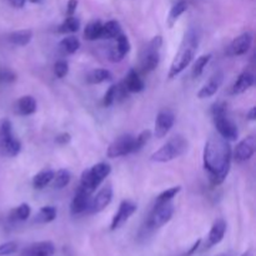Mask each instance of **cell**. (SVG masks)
Here are the masks:
<instances>
[{
  "mask_svg": "<svg viewBox=\"0 0 256 256\" xmlns=\"http://www.w3.org/2000/svg\"><path fill=\"white\" fill-rule=\"evenodd\" d=\"M232 158L229 142L222 139L219 134L212 135L205 142L202 162L205 170L209 172L212 186H219L225 182L232 168Z\"/></svg>",
  "mask_w": 256,
  "mask_h": 256,
  "instance_id": "obj_1",
  "label": "cell"
},
{
  "mask_svg": "<svg viewBox=\"0 0 256 256\" xmlns=\"http://www.w3.org/2000/svg\"><path fill=\"white\" fill-rule=\"evenodd\" d=\"M199 42L200 34L196 29L192 28L189 32H185L182 44H180L179 46V50H178V52L175 54L174 59H172V65H170V79L178 76L180 72H184V70L189 66L190 62H192V59H194L195 55H196Z\"/></svg>",
  "mask_w": 256,
  "mask_h": 256,
  "instance_id": "obj_2",
  "label": "cell"
},
{
  "mask_svg": "<svg viewBox=\"0 0 256 256\" xmlns=\"http://www.w3.org/2000/svg\"><path fill=\"white\" fill-rule=\"evenodd\" d=\"M212 112L218 134L226 142H235L239 136V130H238L236 124L228 116L226 102H219L214 104Z\"/></svg>",
  "mask_w": 256,
  "mask_h": 256,
  "instance_id": "obj_3",
  "label": "cell"
},
{
  "mask_svg": "<svg viewBox=\"0 0 256 256\" xmlns=\"http://www.w3.org/2000/svg\"><path fill=\"white\" fill-rule=\"evenodd\" d=\"M189 149V142L182 135H174L170 138L159 150L152 155V162H169L182 156Z\"/></svg>",
  "mask_w": 256,
  "mask_h": 256,
  "instance_id": "obj_4",
  "label": "cell"
},
{
  "mask_svg": "<svg viewBox=\"0 0 256 256\" xmlns=\"http://www.w3.org/2000/svg\"><path fill=\"white\" fill-rule=\"evenodd\" d=\"M110 172H112V168L108 162H98L90 169L82 172L79 188L92 195L96 190V188H99V185L109 176Z\"/></svg>",
  "mask_w": 256,
  "mask_h": 256,
  "instance_id": "obj_5",
  "label": "cell"
},
{
  "mask_svg": "<svg viewBox=\"0 0 256 256\" xmlns=\"http://www.w3.org/2000/svg\"><path fill=\"white\" fill-rule=\"evenodd\" d=\"M22 152V142L12 134V124L9 119L0 120V154L15 158Z\"/></svg>",
  "mask_w": 256,
  "mask_h": 256,
  "instance_id": "obj_6",
  "label": "cell"
},
{
  "mask_svg": "<svg viewBox=\"0 0 256 256\" xmlns=\"http://www.w3.org/2000/svg\"><path fill=\"white\" fill-rule=\"evenodd\" d=\"M162 45V38L155 36L146 44L142 52V72H150L158 68L160 62V49Z\"/></svg>",
  "mask_w": 256,
  "mask_h": 256,
  "instance_id": "obj_7",
  "label": "cell"
},
{
  "mask_svg": "<svg viewBox=\"0 0 256 256\" xmlns=\"http://www.w3.org/2000/svg\"><path fill=\"white\" fill-rule=\"evenodd\" d=\"M174 204L172 202H162V204H155L154 209L152 210V212L149 215V219L146 222L148 229H160L165 224H168L172 220V215H174Z\"/></svg>",
  "mask_w": 256,
  "mask_h": 256,
  "instance_id": "obj_8",
  "label": "cell"
},
{
  "mask_svg": "<svg viewBox=\"0 0 256 256\" xmlns=\"http://www.w3.org/2000/svg\"><path fill=\"white\" fill-rule=\"evenodd\" d=\"M132 146H134V136L130 134H124L116 138L114 142L108 148L106 155L110 159L125 156V155L132 154Z\"/></svg>",
  "mask_w": 256,
  "mask_h": 256,
  "instance_id": "obj_9",
  "label": "cell"
},
{
  "mask_svg": "<svg viewBox=\"0 0 256 256\" xmlns=\"http://www.w3.org/2000/svg\"><path fill=\"white\" fill-rule=\"evenodd\" d=\"M175 122V115L172 110L164 109L159 112L155 119V126H154V134L155 136L162 139L169 134L172 128L174 126Z\"/></svg>",
  "mask_w": 256,
  "mask_h": 256,
  "instance_id": "obj_10",
  "label": "cell"
},
{
  "mask_svg": "<svg viewBox=\"0 0 256 256\" xmlns=\"http://www.w3.org/2000/svg\"><path fill=\"white\" fill-rule=\"evenodd\" d=\"M136 209V205L132 202H130V200H124V202H122V204L119 205V209H118L116 214L112 218V224H110V230H112V232H115V230L120 229V228L134 215Z\"/></svg>",
  "mask_w": 256,
  "mask_h": 256,
  "instance_id": "obj_11",
  "label": "cell"
},
{
  "mask_svg": "<svg viewBox=\"0 0 256 256\" xmlns=\"http://www.w3.org/2000/svg\"><path fill=\"white\" fill-rule=\"evenodd\" d=\"M112 188L110 185L102 188L99 192H96L92 199H90L89 208H88V212L90 214H98V212H102L108 205L112 202Z\"/></svg>",
  "mask_w": 256,
  "mask_h": 256,
  "instance_id": "obj_12",
  "label": "cell"
},
{
  "mask_svg": "<svg viewBox=\"0 0 256 256\" xmlns=\"http://www.w3.org/2000/svg\"><path fill=\"white\" fill-rule=\"evenodd\" d=\"M252 44V32H242V35L235 38L232 44L228 48V55L230 56H240V55L246 54L250 50Z\"/></svg>",
  "mask_w": 256,
  "mask_h": 256,
  "instance_id": "obj_13",
  "label": "cell"
},
{
  "mask_svg": "<svg viewBox=\"0 0 256 256\" xmlns=\"http://www.w3.org/2000/svg\"><path fill=\"white\" fill-rule=\"evenodd\" d=\"M256 149V140L254 136H248L245 139H242L239 144L236 145L234 150V159L238 162H248L252 158V155L255 154Z\"/></svg>",
  "mask_w": 256,
  "mask_h": 256,
  "instance_id": "obj_14",
  "label": "cell"
},
{
  "mask_svg": "<svg viewBox=\"0 0 256 256\" xmlns=\"http://www.w3.org/2000/svg\"><path fill=\"white\" fill-rule=\"evenodd\" d=\"M130 48H132V45H130L129 38L122 32L119 36L115 38L114 46L109 52V59L114 62H122L125 55L130 52Z\"/></svg>",
  "mask_w": 256,
  "mask_h": 256,
  "instance_id": "obj_15",
  "label": "cell"
},
{
  "mask_svg": "<svg viewBox=\"0 0 256 256\" xmlns=\"http://www.w3.org/2000/svg\"><path fill=\"white\" fill-rule=\"evenodd\" d=\"M222 82H224V72L222 70L215 72L212 78L209 79V82L199 90L198 92V98L199 99H209V98L214 96L218 92V90L220 89V86L222 85Z\"/></svg>",
  "mask_w": 256,
  "mask_h": 256,
  "instance_id": "obj_16",
  "label": "cell"
},
{
  "mask_svg": "<svg viewBox=\"0 0 256 256\" xmlns=\"http://www.w3.org/2000/svg\"><path fill=\"white\" fill-rule=\"evenodd\" d=\"M55 246L52 242H39L22 250V256H54Z\"/></svg>",
  "mask_w": 256,
  "mask_h": 256,
  "instance_id": "obj_17",
  "label": "cell"
},
{
  "mask_svg": "<svg viewBox=\"0 0 256 256\" xmlns=\"http://www.w3.org/2000/svg\"><path fill=\"white\" fill-rule=\"evenodd\" d=\"M226 232V222L224 219H216L212 225L208 235V248H212L222 242Z\"/></svg>",
  "mask_w": 256,
  "mask_h": 256,
  "instance_id": "obj_18",
  "label": "cell"
},
{
  "mask_svg": "<svg viewBox=\"0 0 256 256\" xmlns=\"http://www.w3.org/2000/svg\"><path fill=\"white\" fill-rule=\"evenodd\" d=\"M90 204V194L84 192L82 189H78L74 199H72V205H70V212L72 215H80L82 212H88V208Z\"/></svg>",
  "mask_w": 256,
  "mask_h": 256,
  "instance_id": "obj_19",
  "label": "cell"
},
{
  "mask_svg": "<svg viewBox=\"0 0 256 256\" xmlns=\"http://www.w3.org/2000/svg\"><path fill=\"white\" fill-rule=\"evenodd\" d=\"M36 112V100L32 95H24L15 102V112L20 116H29Z\"/></svg>",
  "mask_w": 256,
  "mask_h": 256,
  "instance_id": "obj_20",
  "label": "cell"
},
{
  "mask_svg": "<svg viewBox=\"0 0 256 256\" xmlns=\"http://www.w3.org/2000/svg\"><path fill=\"white\" fill-rule=\"evenodd\" d=\"M255 82V76L252 72H244L238 76V79L235 80L234 85L232 88V94L234 95H239L242 94V92H246L248 89L254 85Z\"/></svg>",
  "mask_w": 256,
  "mask_h": 256,
  "instance_id": "obj_21",
  "label": "cell"
},
{
  "mask_svg": "<svg viewBox=\"0 0 256 256\" xmlns=\"http://www.w3.org/2000/svg\"><path fill=\"white\" fill-rule=\"evenodd\" d=\"M122 85L125 86V89L128 90V92H140L144 90L145 82L144 80L140 78V75L138 74L136 70L130 69L129 72L125 76V80L122 82Z\"/></svg>",
  "mask_w": 256,
  "mask_h": 256,
  "instance_id": "obj_22",
  "label": "cell"
},
{
  "mask_svg": "<svg viewBox=\"0 0 256 256\" xmlns=\"http://www.w3.org/2000/svg\"><path fill=\"white\" fill-rule=\"evenodd\" d=\"M32 39V32L30 29L25 30H18V32H12L8 36V40H9L12 44L18 45V46H25V45L29 44Z\"/></svg>",
  "mask_w": 256,
  "mask_h": 256,
  "instance_id": "obj_23",
  "label": "cell"
},
{
  "mask_svg": "<svg viewBox=\"0 0 256 256\" xmlns=\"http://www.w3.org/2000/svg\"><path fill=\"white\" fill-rule=\"evenodd\" d=\"M112 79V75L106 69H94L86 75V82L92 85L102 84V82H109Z\"/></svg>",
  "mask_w": 256,
  "mask_h": 256,
  "instance_id": "obj_24",
  "label": "cell"
},
{
  "mask_svg": "<svg viewBox=\"0 0 256 256\" xmlns=\"http://www.w3.org/2000/svg\"><path fill=\"white\" fill-rule=\"evenodd\" d=\"M52 176H54V172L50 169L42 170L40 172H38L34 178H32V188L38 190L44 189L45 186L52 182Z\"/></svg>",
  "mask_w": 256,
  "mask_h": 256,
  "instance_id": "obj_25",
  "label": "cell"
},
{
  "mask_svg": "<svg viewBox=\"0 0 256 256\" xmlns=\"http://www.w3.org/2000/svg\"><path fill=\"white\" fill-rule=\"evenodd\" d=\"M122 32V26L116 20H109L105 24H102V39H115Z\"/></svg>",
  "mask_w": 256,
  "mask_h": 256,
  "instance_id": "obj_26",
  "label": "cell"
},
{
  "mask_svg": "<svg viewBox=\"0 0 256 256\" xmlns=\"http://www.w3.org/2000/svg\"><path fill=\"white\" fill-rule=\"evenodd\" d=\"M102 22H100V20L90 22L84 29V38L86 40H89V42H94V40L102 39Z\"/></svg>",
  "mask_w": 256,
  "mask_h": 256,
  "instance_id": "obj_27",
  "label": "cell"
},
{
  "mask_svg": "<svg viewBox=\"0 0 256 256\" xmlns=\"http://www.w3.org/2000/svg\"><path fill=\"white\" fill-rule=\"evenodd\" d=\"M186 9H188V2H185V0H180V2H178L172 8V10H170L169 16H168V20H166L168 26L169 28L174 26L175 22H176L178 19H179V18L186 12Z\"/></svg>",
  "mask_w": 256,
  "mask_h": 256,
  "instance_id": "obj_28",
  "label": "cell"
},
{
  "mask_svg": "<svg viewBox=\"0 0 256 256\" xmlns=\"http://www.w3.org/2000/svg\"><path fill=\"white\" fill-rule=\"evenodd\" d=\"M70 180H72V174H70L69 170L66 169H60L56 172H54V176L52 180V186L54 189H62L66 185H69Z\"/></svg>",
  "mask_w": 256,
  "mask_h": 256,
  "instance_id": "obj_29",
  "label": "cell"
},
{
  "mask_svg": "<svg viewBox=\"0 0 256 256\" xmlns=\"http://www.w3.org/2000/svg\"><path fill=\"white\" fill-rule=\"evenodd\" d=\"M59 48L64 54H74L79 50L80 42L74 35H69V36H65L64 39H62V42H59Z\"/></svg>",
  "mask_w": 256,
  "mask_h": 256,
  "instance_id": "obj_30",
  "label": "cell"
},
{
  "mask_svg": "<svg viewBox=\"0 0 256 256\" xmlns=\"http://www.w3.org/2000/svg\"><path fill=\"white\" fill-rule=\"evenodd\" d=\"M56 214L58 212L54 206H42L36 214V216H35V222H38V224H49V222H54Z\"/></svg>",
  "mask_w": 256,
  "mask_h": 256,
  "instance_id": "obj_31",
  "label": "cell"
},
{
  "mask_svg": "<svg viewBox=\"0 0 256 256\" xmlns=\"http://www.w3.org/2000/svg\"><path fill=\"white\" fill-rule=\"evenodd\" d=\"M80 28V20L78 18H75L74 15H70L68 16L62 24L58 28V32L60 34H72V32H76Z\"/></svg>",
  "mask_w": 256,
  "mask_h": 256,
  "instance_id": "obj_32",
  "label": "cell"
},
{
  "mask_svg": "<svg viewBox=\"0 0 256 256\" xmlns=\"http://www.w3.org/2000/svg\"><path fill=\"white\" fill-rule=\"evenodd\" d=\"M30 214H32V209H30L29 205L24 202V204H20L19 206L12 209L10 212L9 218L12 222H25L30 216Z\"/></svg>",
  "mask_w": 256,
  "mask_h": 256,
  "instance_id": "obj_33",
  "label": "cell"
},
{
  "mask_svg": "<svg viewBox=\"0 0 256 256\" xmlns=\"http://www.w3.org/2000/svg\"><path fill=\"white\" fill-rule=\"evenodd\" d=\"M210 59H212V54H206V55H202L200 58H198L196 62H194V65H192V76L194 78H199L200 75L204 72L205 68H206V65L209 64Z\"/></svg>",
  "mask_w": 256,
  "mask_h": 256,
  "instance_id": "obj_34",
  "label": "cell"
},
{
  "mask_svg": "<svg viewBox=\"0 0 256 256\" xmlns=\"http://www.w3.org/2000/svg\"><path fill=\"white\" fill-rule=\"evenodd\" d=\"M152 138V132L149 129L142 130L138 136H134V146H132V152H138L146 145Z\"/></svg>",
  "mask_w": 256,
  "mask_h": 256,
  "instance_id": "obj_35",
  "label": "cell"
},
{
  "mask_svg": "<svg viewBox=\"0 0 256 256\" xmlns=\"http://www.w3.org/2000/svg\"><path fill=\"white\" fill-rule=\"evenodd\" d=\"M180 190H182V186H172V188H169V189L164 190V192H160V194L158 195L155 204H162V202H172V200L179 194Z\"/></svg>",
  "mask_w": 256,
  "mask_h": 256,
  "instance_id": "obj_36",
  "label": "cell"
},
{
  "mask_svg": "<svg viewBox=\"0 0 256 256\" xmlns=\"http://www.w3.org/2000/svg\"><path fill=\"white\" fill-rule=\"evenodd\" d=\"M68 72H69V65L65 60H59L54 64V74L55 76L62 79L64 76H66Z\"/></svg>",
  "mask_w": 256,
  "mask_h": 256,
  "instance_id": "obj_37",
  "label": "cell"
},
{
  "mask_svg": "<svg viewBox=\"0 0 256 256\" xmlns=\"http://www.w3.org/2000/svg\"><path fill=\"white\" fill-rule=\"evenodd\" d=\"M115 100H116V85H112L106 90V92H105L104 99H102V105L105 108H109L114 104Z\"/></svg>",
  "mask_w": 256,
  "mask_h": 256,
  "instance_id": "obj_38",
  "label": "cell"
},
{
  "mask_svg": "<svg viewBox=\"0 0 256 256\" xmlns=\"http://www.w3.org/2000/svg\"><path fill=\"white\" fill-rule=\"evenodd\" d=\"M18 244L15 242H8L0 245V256H9L16 252Z\"/></svg>",
  "mask_w": 256,
  "mask_h": 256,
  "instance_id": "obj_39",
  "label": "cell"
},
{
  "mask_svg": "<svg viewBox=\"0 0 256 256\" xmlns=\"http://www.w3.org/2000/svg\"><path fill=\"white\" fill-rule=\"evenodd\" d=\"M70 140H72V135H70L69 132H62V134L58 135L55 142L60 145H66L68 142H70Z\"/></svg>",
  "mask_w": 256,
  "mask_h": 256,
  "instance_id": "obj_40",
  "label": "cell"
},
{
  "mask_svg": "<svg viewBox=\"0 0 256 256\" xmlns=\"http://www.w3.org/2000/svg\"><path fill=\"white\" fill-rule=\"evenodd\" d=\"M78 8V0H69L68 2V8H66V12L68 15H74V12H76Z\"/></svg>",
  "mask_w": 256,
  "mask_h": 256,
  "instance_id": "obj_41",
  "label": "cell"
},
{
  "mask_svg": "<svg viewBox=\"0 0 256 256\" xmlns=\"http://www.w3.org/2000/svg\"><path fill=\"white\" fill-rule=\"evenodd\" d=\"M0 79L5 80V82H12V80H15V75L12 72H9V70L8 72L4 70L2 72H0Z\"/></svg>",
  "mask_w": 256,
  "mask_h": 256,
  "instance_id": "obj_42",
  "label": "cell"
},
{
  "mask_svg": "<svg viewBox=\"0 0 256 256\" xmlns=\"http://www.w3.org/2000/svg\"><path fill=\"white\" fill-rule=\"evenodd\" d=\"M200 244H202V240H198V242H194V245H192V249H190L189 250V252H186V254H185L184 256H192V254H194V252H196V250L198 249H199V246H200Z\"/></svg>",
  "mask_w": 256,
  "mask_h": 256,
  "instance_id": "obj_43",
  "label": "cell"
},
{
  "mask_svg": "<svg viewBox=\"0 0 256 256\" xmlns=\"http://www.w3.org/2000/svg\"><path fill=\"white\" fill-rule=\"evenodd\" d=\"M9 2L14 8H22L25 4V0H9Z\"/></svg>",
  "mask_w": 256,
  "mask_h": 256,
  "instance_id": "obj_44",
  "label": "cell"
},
{
  "mask_svg": "<svg viewBox=\"0 0 256 256\" xmlns=\"http://www.w3.org/2000/svg\"><path fill=\"white\" fill-rule=\"evenodd\" d=\"M246 118L249 120H252V122H254L256 119V108H252V109H250V112L246 114Z\"/></svg>",
  "mask_w": 256,
  "mask_h": 256,
  "instance_id": "obj_45",
  "label": "cell"
},
{
  "mask_svg": "<svg viewBox=\"0 0 256 256\" xmlns=\"http://www.w3.org/2000/svg\"><path fill=\"white\" fill-rule=\"evenodd\" d=\"M215 256H234L232 254H229V252H222V254H218Z\"/></svg>",
  "mask_w": 256,
  "mask_h": 256,
  "instance_id": "obj_46",
  "label": "cell"
},
{
  "mask_svg": "<svg viewBox=\"0 0 256 256\" xmlns=\"http://www.w3.org/2000/svg\"><path fill=\"white\" fill-rule=\"evenodd\" d=\"M30 2H39L40 0H30Z\"/></svg>",
  "mask_w": 256,
  "mask_h": 256,
  "instance_id": "obj_47",
  "label": "cell"
},
{
  "mask_svg": "<svg viewBox=\"0 0 256 256\" xmlns=\"http://www.w3.org/2000/svg\"><path fill=\"white\" fill-rule=\"evenodd\" d=\"M242 256H249V254H248V252H245V254H242Z\"/></svg>",
  "mask_w": 256,
  "mask_h": 256,
  "instance_id": "obj_48",
  "label": "cell"
}]
</instances>
